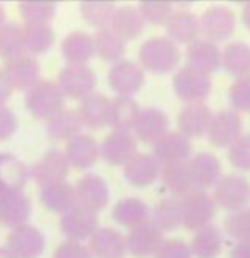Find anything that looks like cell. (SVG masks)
<instances>
[{
    "label": "cell",
    "mask_w": 250,
    "mask_h": 258,
    "mask_svg": "<svg viewBox=\"0 0 250 258\" xmlns=\"http://www.w3.org/2000/svg\"><path fill=\"white\" fill-rule=\"evenodd\" d=\"M138 57L142 69L156 75H164L172 72L179 64L182 53L169 37H151L142 43Z\"/></svg>",
    "instance_id": "obj_1"
},
{
    "label": "cell",
    "mask_w": 250,
    "mask_h": 258,
    "mask_svg": "<svg viewBox=\"0 0 250 258\" xmlns=\"http://www.w3.org/2000/svg\"><path fill=\"white\" fill-rule=\"evenodd\" d=\"M66 97L57 82L41 80L25 93V106L34 117L48 120L64 109Z\"/></svg>",
    "instance_id": "obj_2"
},
{
    "label": "cell",
    "mask_w": 250,
    "mask_h": 258,
    "mask_svg": "<svg viewBox=\"0 0 250 258\" xmlns=\"http://www.w3.org/2000/svg\"><path fill=\"white\" fill-rule=\"evenodd\" d=\"M173 88L176 96L188 104L203 103V100L211 94L212 80L211 75L186 64L176 72L173 78Z\"/></svg>",
    "instance_id": "obj_3"
},
{
    "label": "cell",
    "mask_w": 250,
    "mask_h": 258,
    "mask_svg": "<svg viewBox=\"0 0 250 258\" xmlns=\"http://www.w3.org/2000/svg\"><path fill=\"white\" fill-rule=\"evenodd\" d=\"M183 211V226L189 230L198 232L205 226L211 225L217 214V203L206 191L196 189L180 198Z\"/></svg>",
    "instance_id": "obj_4"
},
{
    "label": "cell",
    "mask_w": 250,
    "mask_h": 258,
    "mask_svg": "<svg viewBox=\"0 0 250 258\" xmlns=\"http://www.w3.org/2000/svg\"><path fill=\"white\" fill-rule=\"evenodd\" d=\"M57 85L66 98L84 100L94 93L97 75L88 64H67L59 74Z\"/></svg>",
    "instance_id": "obj_5"
},
{
    "label": "cell",
    "mask_w": 250,
    "mask_h": 258,
    "mask_svg": "<svg viewBox=\"0 0 250 258\" xmlns=\"http://www.w3.org/2000/svg\"><path fill=\"white\" fill-rule=\"evenodd\" d=\"M59 225L66 241L84 242L90 239L97 232L100 219H98V213L78 204L62 214Z\"/></svg>",
    "instance_id": "obj_6"
},
{
    "label": "cell",
    "mask_w": 250,
    "mask_h": 258,
    "mask_svg": "<svg viewBox=\"0 0 250 258\" xmlns=\"http://www.w3.org/2000/svg\"><path fill=\"white\" fill-rule=\"evenodd\" d=\"M70 172V164L66 159L64 153L60 150H48L30 169V177L34 179L37 185L46 186L50 183H56L66 180Z\"/></svg>",
    "instance_id": "obj_7"
},
{
    "label": "cell",
    "mask_w": 250,
    "mask_h": 258,
    "mask_svg": "<svg viewBox=\"0 0 250 258\" xmlns=\"http://www.w3.org/2000/svg\"><path fill=\"white\" fill-rule=\"evenodd\" d=\"M5 246L15 258H40L46 248V238L35 226L24 225L9 232Z\"/></svg>",
    "instance_id": "obj_8"
},
{
    "label": "cell",
    "mask_w": 250,
    "mask_h": 258,
    "mask_svg": "<svg viewBox=\"0 0 250 258\" xmlns=\"http://www.w3.org/2000/svg\"><path fill=\"white\" fill-rule=\"evenodd\" d=\"M214 200L222 209L237 211L244 209L250 201V183L246 177L227 175L217 182Z\"/></svg>",
    "instance_id": "obj_9"
},
{
    "label": "cell",
    "mask_w": 250,
    "mask_h": 258,
    "mask_svg": "<svg viewBox=\"0 0 250 258\" xmlns=\"http://www.w3.org/2000/svg\"><path fill=\"white\" fill-rule=\"evenodd\" d=\"M3 72L12 88L18 91H28L41 81V66L38 60L30 54H21L5 62Z\"/></svg>",
    "instance_id": "obj_10"
},
{
    "label": "cell",
    "mask_w": 250,
    "mask_h": 258,
    "mask_svg": "<svg viewBox=\"0 0 250 258\" xmlns=\"http://www.w3.org/2000/svg\"><path fill=\"white\" fill-rule=\"evenodd\" d=\"M107 81L117 96L132 97L145 84V72L139 63L123 59L110 68Z\"/></svg>",
    "instance_id": "obj_11"
},
{
    "label": "cell",
    "mask_w": 250,
    "mask_h": 258,
    "mask_svg": "<svg viewBox=\"0 0 250 258\" xmlns=\"http://www.w3.org/2000/svg\"><path fill=\"white\" fill-rule=\"evenodd\" d=\"M199 21L203 34L212 41H222L231 37L237 24L234 11L224 5H212L206 8Z\"/></svg>",
    "instance_id": "obj_12"
},
{
    "label": "cell",
    "mask_w": 250,
    "mask_h": 258,
    "mask_svg": "<svg viewBox=\"0 0 250 258\" xmlns=\"http://www.w3.org/2000/svg\"><path fill=\"white\" fill-rule=\"evenodd\" d=\"M100 153L111 166H125L138 153L136 137L130 131H113L100 145Z\"/></svg>",
    "instance_id": "obj_13"
},
{
    "label": "cell",
    "mask_w": 250,
    "mask_h": 258,
    "mask_svg": "<svg viewBox=\"0 0 250 258\" xmlns=\"http://www.w3.org/2000/svg\"><path fill=\"white\" fill-rule=\"evenodd\" d=\"M193 145L180 131H169L152 144V154L161 166L169 163L188 161L192 157Z\"/></svg>",
    "instance_id": "obj_14"
},
{
    "label": "cell",
    "mask_w": 250,
    "mask_h": 258,
    "mask_svg": "<svg viewBox=\"0 0 250 258\" xmlns=\"http://www.w3.org/2000/svg\"><path fill=\"white\" fill-rule=\"evenodd\" d=\"M32 213L31 200L24 191L3 192L0 195V225L11 230L28 225Z\"/></svg>",
    "instance_id": "obj_15"
},
{
    "label": "cell",
    "mask_w": 250,
    "mask_h": 258,
    "mask_svg": "<svg viewBox=\"0 0 250 258\" xmlns=\"http://www.w3.org/2000/svg\"><path fill=\"white\" fill-rule=\"evenodd\" d=\"M78 204L95 213L107 207L110 201V189L104 177L95 173H88L78 179L75 183Z\"/></svg>",
    "instance_id": "obj_16"
},
{
    "label": "cell",
    "mask_w": 250,
    "mask_h": 258,
    "mask_svg": "<svg viewBox=\"0 0 250 258\" xmlns=\"http://www.w3.org/2000/svg\"><path fill=\"white\" fill-rule=\"evenodd\" d=\"M162 230L149 219L148 222L129 230L126 236L127 251L138 258L154 257L158 246L164 241Z\"/></svg>",
    "instance_id": "obj_17"
},
{
    "label": "cell",
    "mask_w": 250,
    "mask_h": 258,
    "mask_svg": "<svg viewBox=\"0 0 250 258\" xmlns=\"http://www.w3.org/2000/svg\"><path fill=\"white\" fill-rule=\"evenodd\" d=\"M243 120L234 110L215 113L208 129L209 141L217 147H231L241 137Z\"/></svg>",
    "instance_id": "obj_18"
},
{
    "label": "cell",
    "mask_w": 250,
    "mask_h": 258,
    "mask_svg": "<svg viewBox=\"0 0 250 258\" xmlns=\"http://www.w3.org/2000/svg\"><path fill=\"white\" fill-rule=\"evenodd\" d=\"M64 156L69 161L70 167H75L78 170H87L93 167L98 160V157L101 156L100 144L97 143L93 135L79 134L66 143Z\"/></svg>",
    "instance_id": "obj_19"
},
{
    "label": "cell",
    "mask_w": 250,
    "mask_h": 258,
    "mask_svg": "<svg viewBox=\"0 0 250 258\" xmlns=\"http://www.w3.org/2000/svg\"><path fill=\"white\" fill-rule=\"evenodd\" d=\"M186 59L188 66L209 75L211 72L218 71L222 64V51L215 41L208 38H198L188 46Z\"/></svg>",
    "instance_id": "obj_20"
},
{
    "label": "cell",
    "mask_w": 250,
    "mask_h": 258,
    "mask_svg": "<svg viewBox=\"0 0 250 258\" xmlns=\"http://www.w3.org/2000/svg\"><path fill=\"white\" fill-rule=\"evenodd\" d=\"M161 167L154 154L136 153L123 166V176L133 186H148L159 176Z\"/></svg>",
    "instance_id": "obj_21"
},
{
    "label": "cell",
    "mask_w": 250,
    "mask_h": 258,
    "mask_svg": "<svg viewBox=\"0 0 250 258\" xmlns=\"http://www.w3.org/2000/svg\"><path fill=\"white\" fill-rule=\"evenodd\" d=\"M88 248L94 258H125L126 236L113 227H98L88 239Z\"/></svg>",
    "instance_id": "obj_22"
},
{
    "label": "cell",
    "mask_w": 250,
    "mask_h": 258,
    "mask_svg": "<svg viewBox=\"0 0 250 258\" xmlns=\"http://www.w3.org/2000/svg\"><path fill=\"white\" fill-rule=\"evenodd\" d=\"M169 116L158 107H145L142 109L136 122H135V135L142 143L154 144L165 132H169Z\"/></svg>",
    "instance_id": "obj_23"
},
{
    "label": "cell",
    "mask_w": 250,
    "mask_h": 258,
    "mask_svg": "<svg viewBox=\"0 0 250 258\" xmlns=\"http://www.w3.org/2000/svg\"><path fill=\"white\" fill-rule=\"evenodd\" d=\"M212 117L214 113L206 104H186L177 116V125L180 128V132L185 134L188 138H199L208 134Z\"/></svg>",
    "instance_id": "obj_24"
},
{
    "label": "cell",
    "mask_w": 250,
    "mask_h": 258,
    "mask_svg": "<svg viewBox=\"0 0 250 258\" xmlns=\"http://www.w3.org/2000/svg\"><path fill=\"white\" fill-rule=\"evenodd\" d=\"M169 38L176 44H190L199 38L201 21L199 18L188 9L174 11L165 24Z\"/></svg>",
    "instance_id": "obj_25"
},
{
    "label": "cell",
    "mask_w": 250,
    "mask_h": 258,
    "mask_svg": "<svg viewBox=\"0 0 250 258\" xmlns=\"http://www.w3.org/2000/svg\"><path fill=\"white\" fill-rule=\"evenodd\" d=\"M40 201L41 204L53 213L64 214L66 211L78 206V198L75 185L67 180H60L40 188Z\"/></svg>",
    "instance_id": "obj_26"
},
{
    "label": "cell",
    "mask_w": 250,
    "mask_h": 258,
    "mask_svg": "<svg viewBox=\"0 0 250 258\" xmlns=\"http://www.w3.org/2000/svg\"><path fill=\"white\" fill-rule=\"evenodd\" d=\"M60 51L67 64H87L95 54L94 37L84 31L70 32L62 40Z\"/></svg>",
    "instance_id": "obj_27"
},
{
    "label": "cell",
    "mask_w": 250,
    "mask_h": 258,
    "mask_svg": "<svg viewBox=\"0 0 250 258\" xmlns=\"http://www.w3.org/2000/svg\"><path fill=\"white\" fill-rule=\"evenodd\" d=\"M30 177V169L12 153H0V189L2 192L22 191Z\"/></svg>",
    "instance_id": "obj_28"
},
{
    "label": "cell",
    "mask_w": 250,
    "mask_h": 258,
    "mask_svg": "<svg viewBox=\"0 0 250 258\" xmlns=\"http://www.w3.org/2000/svg\"><path fill=\"white\" fill-rule=\"evenodd\" d=\"M190 172L195 180L196 189L205 191L209 186H215L221 179V163L212 153H198L189 160Z\"/></svg>",
    "instance_id": "obj_29"
},
{
    "label": "cell",
    "mask_w": 250,
    "mask_h": 258,
    "mask_svg": "<svg viewBox=\"0 0 250 258\" xmlns=\"http://www.w3.org/2000/svg\"><path fill=\"white\" fill-rule=\"evenodd\" d=\"M110 28L125 41H130L138 38L143 32L145 19L138 8L132 5H123L116 8L110 22Z\"/></svg>",
    "instance_id": "obj_30"
},
{
    "label": "cell",
    "mask_w": 250,
    "mask_h": 258,
    "mask_svg": "<svg viewBox=\"0 0 250 258\" xmlns=\"http://www.w3.org/2000/svg\"><path fill=\"white\" fill-rule=\"evenodd\" d=\"M149 207L138 197H126L119 200L111 210V217L123 227L133 229L149 220Z\"/></svg>",
    "instance_id": "obj_31"
},
{
    "label": "cell",
    "mask_w": 250,
    "mask_h": 258,
    "mask_svg": "<svg viewBox=\"0 0 250 258\" xmlns=\"http://www.w3.org/2000/svg\"><path fill=\"white\" fill-rule=\"evenodd\" d=\"M159 176H161L162 183L165 185V188L176 197L182 198L188 194L196 191L189 161L162 164Z\"/></svg>",
    "instance_id": "obj_32"
},
{
    "label": "cell",
    "mask_w": 250,
    "mask_h": 258,
    "mask_svg": "<svg viewBox=\"0 0 250 258\" xmlns=\"http://www.w3.org/2000/svg\"><path fill=\"white\" fill-rule=\"evenodd\" d=\"M79 116L84 126L90 129H101L109 125L110 98L103 93H93L79 104Z\"/></svg>",
    "instance_id": "obj_33"
},
{
    "label": "cell",
    "mask_w": 250,
    "mask_h": 258,
    "mask_svg": "<svg viewBox=\"0 0 250 258\" xmlns=\"http://www.w3.org/2000/svg\"><path fill=\"white\" fill-rule=\"evenodd\" d=\"M141 113L139 104L133 97L116 96L110 100L109 126L113 131H130Z\"/></svg>",
    "instance_id": "obj_34"
},
{
    "label": "cell",
    "mask_w": 250,
    "mask_h": 258,
    "mask_svg": "<svg viewBox=\"0 0 250 258\" xmlns=\"http://www.w3.org/2000/svg\"><path fill=\"white\" fill-rule=\"evenodd\" d=\"M84 123L80 120L78 110L62 109L47 120V134L50 138L57 141H69L82 134Z\"/></svg>",
    "instance_id": "obj_35"
},
{
    "label": "cell",
    "mask_w": 250,
    "mask_h": 258,
    "mask_svg": "<svg viewBox=\"0 0 250 258\" xmlns=\"http://www.w3.org/2000/svg\"><path fill=\"white\" fill-rule=\"evenodd\" d=\"M95 54L107 63H117L123 60L126 51V41L119 37L110 27L97 30L94 35Z\"/></svg>",
    "instance_id": "obj_36"
},
{
    "label": "cell",
    "mask_w": 250,
    "mask_h": 258,
    "mask_svg": "<svg viewBox=\"0 0 250 258\" xmlns=\"http://www.w3.org/2000/svg\"><path fill=\"white\" fill-rule=\"evenodd\" d=\"M195 258H217L222 251V233L217 226L208 225L199 229L190 242Z\"/></svg>",
    "instance_id": "obj_37"
},
{
    "label": "cell",
    "mask_w": 250,
    "mask_h": 258,
    "mask_svg": "<svg viewBox=\"0 0 250 258\" xmlns=\"http://www.w3.org/2000/svg\"><path fill=\"white\" fill-rule=\"evenodd\" d=\"M222 66L235 78L250 75V46L243 41H233L222 50Z\"/></svg>",
    "instance_id": "obj_38"
},
{
    "label": "cell",
    "mask_w": 250,
    "mask_h": 258,
    "mask_svg": "<svg viewBox=\"0 0 250 258\" xmlns=\"http://www.w3.org/2000/svg\"><path fill=\"white\" fill-rule=\"evenodd\" d=\"M24 37L27 53L32 56L47 53L56 41V34L51 24H25Z\"/></svg>",
    "instance_id": "obj_39"
},
{
    "label": "cell",
    "mask_w": 250,
    "mask_h": 258,
    "mask_svg": "<svg viewBox=\"0 0 250 258\" xmlns=\"http://www.w3.org/2000/svg\"><path fill=\"white\" fill-rule=\"evenodd\" d=\"M152 222L162 232H170L183 225L182 200L177 197L161 200L152 211Z\"/></svg>",
    "instance_id": "obj_40"
},
{
    "label": "cell",
    "mask_w": 250,
    "mask_h": 258,
    "mask_svg": "<svg viewBox=\"0 0 250 258\" xmlns=\"http://www.w3.org/2000/svg\"><path fill=\"white\" fill-rule=\"evenodd\" d=\"M25 37L24 27L16 22H6L0 28V57L5 60L25 54Z\"/></svg>",
    "instance_id": "obj_41"
},
{
    "label": "cell",
    "mask_w": 250,
    "mask_h": 258,
    "mask_svg": "<svg viewBox=\"0 0 250 258\" xmlns=\"http://www.w3.org/2000/svg\"><path fill=\"white\" fill-rule=\"evenodd\" d=\"M82 18L97 30H103L110 27L113 14L116 11V5L106 0H85L79 6Z\"/></svg>",
    "instance_id": "obj_42"
},
{
    "label": "cell",
    "mask_w": 250,
    "mask_h": 258,
    "mask_svg": "<svg viewBox=\"0 0 250 258\" xmlns=\"http://www.w3.org/2000/svg\"><path fill=\"white\" fill-rule=\"evenodd\" d=\"M18 9L25 24H50L57 14V5L51 0H24Z\"/></svg>",
    "instance_id": "obj_43"
},
{
    "label": "cell",
    "mask_w": 250,
    "mask_h": 258,
    "mask_svg": "<svg viewBox=\"0 0 250 258\" xmlns=\"http://www.w3.org/2000/svg\"><path fill=\"white\" fill-rule=\"evenodd\" d=\"M225 232L227 235L238 242H250V207L231 211L225 217Z\"/></svg>",
    "instance_id": "obj_44"
},
{
    "label": "cell",
    "mask_w": 250,
    "mask_h": 258,
    "mask_svg": "<svg viewBox=\"0 0 250 258\" xmlns=\"http://www.w3.org/2000/svg\"><path fill=\"white\" fill-rule=\"evenodd\" d=\"M138 9L145 22L154 25H164L173 15V5L164 0H145L138 5Z\"/></svg>",
    "instance_id": "obj_45"
},
{
    "label": "cell",
    "mask_w": 250,
    "mask_h": 258,
    "mask_svg": "<svg viewBox=\"0 0 250 258\" xmlns=\"http://www.w3.org/2000/svg\"><path fill=\"white\" fill-rule=\"evenodd\" d=\"M228 100L234 112H250V75L237 78L231 84Z\"/></svg>",
    "instance_id": "obj_46"
},
{
    "label": "cell",
    "mask_w": 250,
    "mask_h": 258,
    "mask_svg": "<svg viewBox=\"0 0 250 258\" xmlns=\"http://www.w3.org/2000/svg\"><path fill=\"white\" fill-rule=\"evenodd\" d=\"M228 157L231 164L240 170H250V134L241 135L234 144L230 147Z\"/></svg>",
    "instance_id": "obj_47"
},
{
    "label": "cell",
    "mask_w": 250,
    "mask_h": 258,
    "mask_svg": "<svg viewBox=\"0 0 250 258\" xmlns=\"http://www.w3.org/2000/svg\"><path fill=\"white\" fill-rule=\"evenodd\" d=\"M154 258H193L190 245L182 239H164Z\"/></svg>",
    "instance_id": "obj_48"
},
{
    "label": "cell",
    "mask_w": 250,
    "mask_h": 258,
    "mask_svg": "<svg viewBox=\"0 0 250 258\" xmlns=\"http://www.w3.org/2000/svg\"><path fill=\"white\" fill-rule=\"evenodd\" d=\"M53 258H94L88 245H84L82 242L64 241L56 249Z\"/></svg>",
    "instance_id": "obj_49"
},
{
    "label": "cell",
    "mask_w": 250,
    "mask_h": 258,
    "mask_svg": "<svg viewBox=\"0 0 250 258\" xmlns=\"http://www.w3.org/2000/svg\"><path fill=\"white\" fill-rule=\"evenodd\" d=\"M18 131V117L8 106H0V143L14 137Z\"/></svg>",
    "instance_id": "obj_50"
},
{
    "label": "cell",
    "mask_w": 250,
    "mask_h": 258,
    "mask_svg": "<svg viewBox=\"0 0 250 258\" xmlns=\"http://www.w3.org/2000/svg\"><path fill=\"white\" fill-rule=\"evenodd\" d=\"M14 93V88L11 82L8 81L3 69H0V106H6V103L11 100Z\"/></svg>",
    "instance_id": "obj_51"
},
{
    "label": "cell",
    "mask_w": 250,
    "mask_h": 258,
    "mask_svg": "<svg viewBox=\"0 0 250 258\" xmlns=\"http://www.w3.org/2000/svg\"><path fill=\"white\" fill-rule=\"evenodd\" d=\"M230 258H250V242L235 243L230 252Z\"/></svg>",
    "instance_id": "obj_52"
},
{
    "label": "cell",
    "mask_w": 250,
    "mask_h": 258,
    "mask_svg": "<svg viewBox=\"0 0 250 258\" xmlns=\"http://www.w3.org/2000/svg\"><path fill=\"white\" fill-rule=\"evenodd\" d=\"M241 21L246 25V28L250 31V2L244 3V6L241 9Z\"/></svg>",
    "instance_id": "obj_53"
},
{
    "label": "cell",
    "mask_w": 250,
    "mask_h": 258,
    "mask_svg": "<svg viewBox=\"0 0 250 258\" xmlns=\"http://www.w3.org/2000/svg\"><path fill=\"white\" fill-rule=\"evenodd\" d=\"M6 24V8L0 3V28Z\"/></svg>",
    "instance_id": "obj_54"
},
{
    "label": "cell",
    "mask_w": 250,
    "mask_h": 258,
    "mask_svg": "<svg viewBox=\"0 0 250 258\" xmlns=\"http://www.w3.org/2000/svg\"><path fill=\"white\" fill-rule=\"evenodd\" d=\"M0 258H15L6 246H0Z\"/></svg>",
    "instance_id": "obj_55"
},
{
    "label": "cell",
    "mask_w": 250,
    "mask_h": 258,
    "mask_svg": "<svg viewBox=\"0 0 250 258\" xmlns=\"http://www.w3.org/2000/svg\"><path fill=\"white\" fill-rule=\"evenodd\" d=\"M2 194H3V192H2V189H0V195H2Z\"/></svg>",
    "instance_id": "obj_56"
}]
</instances>
